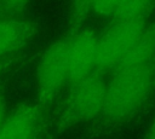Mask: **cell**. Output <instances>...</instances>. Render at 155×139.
<instances>
[{"instance_id": "obj_9", "label": "cell", "mask_w": 155, "mask_h": 139, "mask_svg": "<svg viewBox=\"0 0 155 139\" xmlns=\"http://www.w3.org/2000/svg\"><path fill=\"white\" fill-rule=\"evenodd\" d=\"M155 59V23L147 25L140 39L137 41L130 54L120 64H150Z\"/></svg>"}, {"instance_id": "obj_6", "label": "cell", "mask_w": 155, "mask_h": 139, "mask_svg": "<svg viewBox=\"0 0 155 139\" xmlns=\"http://www.w3.org/2000/svg\"><path fill=\"white\" fill-rule=\"evenodd\" d=\"M39 111L33 104H22L6 115L0 128V139H34Z\"/></svg>"}, {"instance_id": "obj_1", "label": "cell", "mask_w": 155, "mask_h": 139, "mask_svg": "<svg viewBox=\"0 0 155 139\" xmlns=\"http://www.w3.org/2000/svg\"><path fill=\"white\" fill-rule=\"evenodd\" d=\"M154 87L153 65H119L114 69L111 79L107 82L102 115L111 122L131 117L142 108Z\"/></svg>"}, {"instance_id": "obj_12", "label": "cell", "mask_w": 155, "mask_h": 139, "mask_svg": "<svg viewBox=\"0 0 155 139\" xmlns=\"http://www.w3.org/2000/svg\"><path fill=\"white\" fill-rule=\"evenodd\" d=\"M5 117H6V102L0 95V128L5 121Z\"/></svg>"}, {"instance_id": "obj_2", "label": "cell", "mask_w": 155, "mask_h": 139, "mask_svg": "<svg viewBox=\"0 0 155 139\" xmlns=\"http://www.w3.org/2000/svg\"><path fill=\"white\" fill-rule=\"evenodd\" d=\"M107 82L98 73L71 85L59 117L61 127H68L96 118L103 114Z\"/></svg>"}, {"instance_id": "obj_7", "label": "cell", "mask_w": 155, "mask_h": 139, "mask_svg": "<svg viewBox=\"0 0 155 139\" xmlns=\"http://www.w3.org/2000/svg\"><path fill=\"white\" fill-rule=\"evenodd\" d=\"M88 10L109 17L114 21L121 19H145L155 7L151 1H91Z\"/></svg>"}, {"instance_id": "obj_5", "label": "cell", "mask_w": 155, "mask_h": 139, "mask_svg": "<svg viewBox=\"0 0 155 139\" xmlns=\"http://www.w3.org/2000/svg\"><path fill=\"white\" fill-rule=\"evenodd\" d=\"M69 42V83H75L97 71L98 35L84 29L70 39Z\"/></svg>"}, {"instance_id": "obj_3", "label": "cell", "mask_w": 155, "mask_h": 139, "mask_svg": "<svg viewBox=\"0 0 155 139\" xmlns=\"http://www.w3.org/2000/svg\"><path fill=\"white\" fill-rule=\"evenodd\" d=\"M147 25L145 19L114 21L98 36L97 71L116 69L130 54Z\"/></svg>"}, {"instance_id": "obj_4", "label": "cell", "mask_w": 155, "mask_h": 139, "mask_svg": "<svg viewBox=\"0 0 155 139\" xmlns=\"http://www.w3.org/2000/svg\"><path fill=\"white\" fill-rule=\"evenodd\" d=\"M69 81V42L59 39L41 54L36 68V93L41 103L53 99L64 83Z\"/></svg>"}, {"instance_id": "obj_8", "label": "cell", "mask_w": 155, "mask_h": 139, "mask_svg": "<svg viewBox=\"0 0 155 139\" xmlns=\"http://www.w3.org/2000/svg\"><path fill=\"white\" fill-rule=\"evenodd\" d=\"M34 28L27 22L15 18H0V56L23 47L33 36Z\"/></svg>"}, {"instance_id": "obj_13", "label": "cell", "mask_w": 155, "mask_h": 139, "mask_svg": "<svg viewBox=\"0 0 155 139\" xmlns=\"http://www.w3.org/2000/svg\"><path fill=\"white\" fill-rule=\"evenodd\" d=\"M153 75H154V83H155V59L153 63Z\"/></svg>"}, {"instance_id": "obj_10", "label": "cell", "mask_w": 155, "mask_h": 139, "mask_svg": "<svg viewBox=\"0 0 155 139\" xmlns=\"http://www.w3.org/2000/svg\"><path fill=\"white\" fill-rule=\"evenodd\" d=\"M28 2L24 1H2L0 2V15L2 18H12L17 13L24 11Z\"/></svg>"}, {"instance_id": "obj_11", "label": "cell", "mask_w": 155, "mask_h": 139, "mask_svg": "<svg viewBox=\"0 0 155 139\" xmlns=\"http://www.w3.org/2000/svg\"><path fill=\"white\" fill-rule=\"evenodd\" d=\"M144 139H155V116L149 123V127L144 134Z\"/></svg>"}]
</instances>
